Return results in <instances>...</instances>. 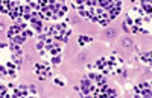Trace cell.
Masks as SVG:
<instances>
[{"mask_svg":"<svg viewBox=\"0 0 152 98\" xmlns=\"http://www.w3.org/2000/svg\"><path fill=\"white\" fill-rule=\"evenodd\" d=\"M140 59H141V62L143 64H151V51H146V53H141V56H140Z\"/></svg>","mask_w":152,"mask_h":98,"instance_id":"obj_1","label":"cell"},{"mask_svg":"<svg viewBox=\"0 0 152 98\" xmlns=\"http://www.w3.org/2000/svg\"><path fill=\"white\" fill-rule=\"evenodd\" d=\"M105 97H106V98H110V97H111V98H116V97H119V94L116 92L113 87H110V86H108V89L105 91Z\"/></svg>","mask_w":152,"mask_h":98,"instance_id":"obj_2","label":"cell"},{"mask_svg":"<svg viewBox=\"0 0 152 98\" xmlns=\"http://www.w3.org/2000/svg\"><path fill=\"white\" fill-rule=\"evenodd\" d=\"M122 45H123V47H132V45H134V41H132L129 36H125V38L122 39Z\"/></svg>","mask_w":152,"mask_h":98,"instance_id":"obj_3","label":"cell"},{"mask_svg":"<svg viewBox=\"0 0 152 98\" xmlns=\"http://www.w3.org/2000/svg\"><path fill=\"white\" fill-rule=\"evenodd\" d=\"M85 42H93V38L87 36V35H81V36H79V44H81V45L84 47Z\"/></svg>","mask_w":152,"mask_h":98,"instance_id":"obj_4","label":"cell"},{"mask_svg":"<svg viewBox=\"0 0 152 98\" xmlns=\"http://www.w3.org/2000/svg\"><path fill=\"white\" fill-rule=\"evenodd\" d=\"M138 97H145V98H149L151 97V87H145V89H140V94Z\"/></svg>","mask_w":152,"mask_h":98,"instance_id":"obj_5","label":"cell"},{"mask_svg":"<svg viewBox=\"0 0 152 98\" xmlns=\"http://www.w3.org/2000/svg\"><path fill=\"white\" fill-rule=\"evenodd\" d=\"M116 29H113V27H110V29H106V32H105V36L106 38H113V36H116Z\"/></svg>","mask_w":152,"mask_h":98,"instance_id":"obj_6","label":"cell"},{"mask_svg":"<svg viewBox=\"0 0 152 98\" xmlns=\"http://www.w3.org/2000/svg\"><path fill=\"white\" fill-rule=\"evenodd\" d=\"M61 60H62V57H61V54H56V56H52V64L53 65H59L61 64Z\"/></svg>","mask_w":152,"mask_h":98,"instance_id":"obj_7","label":"cell"},{"mask_svg":"<svg viewBox=\"0 0 152 98\" xmlns=\"http://www.w3.org/2000/svg\"><path fill=\"white\" fill-rule=\"evenodd\" d=\"M28 91H29V95H37V87H35L34 85L28 86Z\"/></svg>","mask_w":152,"mask_h":98,"instance_id":"obj_8","label":"cell"},{"mask_svg":"<svg viewBox=\"0 0 152 98\" xmlns=\"http://www.w3.org/2000/svg\"><path fill=\"white\" fill-rule=\"evenodd\" d=\"M35 47H37V50H40V51H41V50H43L44 47H46V42H44V41H38V42H37V45H35Z\"/></svg>","mask_w":152,"mask_h":98,"instance_id":"obj_9","label":"cell"},{"mask_svg":"<svg viewBox=\"0 0 152 98\" xmlns=\"http://www.w3.org/2000/svg\"><path fill=\"white\" fill-rule=\"evenodd\" d=\"M96 74H97L96 71H90V73H88V74H87L85 77H88V78L91 80V82H94V78H96Z\"/></svg>","mask_w":152,"mask_h":98,"instance_id":"obj_10","label":"cell"},{"mask_svg":"<svg viewBox=\"0 0 152 98\" xmlns=\"http://www.w3.org/2000/svg\"><path fill=\"white\" fill-rule=\"evenodd\" d=\"M55 83L58 85V86H64V80H62V78H59V77H55Z\"/></svg>","mask_w":152,"mask_h":98,"instance_id":"obj_11","label":"cell"},{"mask_svg":"<svg viewBox=\"0 0 152 98\" xmlns=\"http://www.w3.org/2000/svg\"><path fill=\"white\" fill-rule=\"evenodd\" d=\"M138 87H140V89H145V87H151V85H149V82H141V83L138 85Z\"/></svg>","mask_w":152,"mask_h":98,"instance_id":"obj_12","label":"cell"},{"mask_svg":"<svg viewBox=\"0 0 152 98\" xmlns=\"http://www.w3.org/2000/svg\"><path fill=\"white\" fill-rule=\"evenodd\" d=\"M122 27H123V30L126 32V33H129V32H131V27H129L126 23H122Z\"/></svg>","mask_w":152,"mask_h":98,"instance_id":"obj_13","label":"cell"},{"mask_svg":"<svg viewBox=\"0 0 152 98\" xmlns=\"http://www.w3.org/2000/svg\"><path fill=\"white\" fill-rule=\"evenodd\" d=\"M6 66L9 68V69H15V65H14V62H8V64H6Z\"/></svg>","mask_w":152,"mask_h":98,"instance_id":"obj_14","label":"cell"},{"mask_svg":"<svg viewBox=\"0 0 152 98\" xmlns=\"http://www.w3.org/2000/svg\"><path fill=\"white\" fill-rule=\"evenodd\" d=\"M78 59H81V60H84V59H87V54H84V53H81V54L78 56Z\"/></svg>","mask_w":152,"mask_h":98,"instance_id":"obj_15","label":"cell"},{"mask_svg":"<svg viewBox=\"0 0 152 98\" xmlns=\"http://www.w3.org/2000/svg\"><path fill=\"white\" fill-rule=\"evenodd\" d=\"M6 89H8L6 86H3V85H0V94H2L3 91H6Z\"/></svg>","mask_w":152,"mask_h":98,"instance_id":"obj_16","label":"cell"},{"mask_svg":"<svg viewBox=\"0 0 152 98\" xmlns=\"http://www.w3.org/2000/svg\"><path fill=\"white\" fill-rule=\"evenodd\" d=\"M5 29V23H0V30H3Z\"/></svg>","mask_w":152,"mask_h":98,"instance_id":"obj_17","label":"cell"},{"mask_svg":"<svg viewBox=\"0 0 152 98\" xmlns=\"http://www.w3.org/2000/svg\"><path fill=\"white\" fill-rule=\"evenodd\" d=\"M59 3H64V0H59Z\"/></svg>","mask_w":152,"mask_h":98,"instance_id":"obj_18","label":"cell"}]
</instances>
